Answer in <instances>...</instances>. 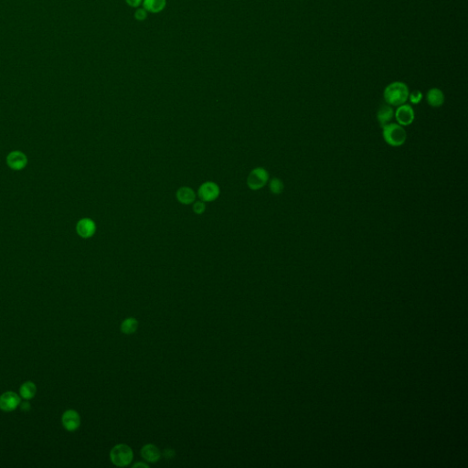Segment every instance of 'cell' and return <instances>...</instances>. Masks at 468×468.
Listing matches in <instances>:
<instances>
[{"instance_id": "cell-1", "label": "cell", "mask_w": 468, "mask_h": 468, "mask_svg": "<svg viewBox=\"0 0 468 468\" xmlns=\"http://www.w3.org/2000/svg\"><path fill=\"white\" fill-rule=\"evenodd\" d=\"M409 88L402 81H394L385 88L383 97L387 104L390 106H400L409 99Z\"/></svg>"}, {"instance_id": "cell-2", "label": "cell", "mask_w": 468, "mask_h": 468, "mask_svg": "<svg viewBox=\"0 0 468 468\" xmlns=\"http://www.w3.org/2000/svg\"><path fill=\"white\" fill-rule=\"evenodd\" d=\"M382 135L384 141L390 147H401L407 139L405 129L395 123H389L382 127Z\"/></svg>"}, {"instance_id": "cell-3", "label": "cell", "mask_w": 468, "mask_h": 468, "mask_svg": "<svg viewBox=\"0 0 468 468\" xmlns=\"http://www.w3.org/2000/svg\"><path fill=\"white\" fill-rule=\"evenodd\" d=\"M134 458L133 450L127 444L120 443L114 446L110 452V459L114 466L125 468L131 464Z\"/></svg>"}, {"instance_id": "cell-4", "label": "cell", "mask_w": 468, "mask_h": 468, "mask_svg": "<svg viewBox=\"0 0 468 468\" xmlns=\"http://www.w3.org/2000/svg\"><path fill=\"white\" fill-rule=\"evenodd\" d=\"M269 173L263 167H256L248 176L247 185L253 190L261 189L267 184Z\"/></svg>"}, {"instance_id": "cell-5", "label": "cell", "mask_w": 468, "mask_h": 468, "mask_svg": "<svg viewBox=\"0 0 468 468\" xmlns=\"http://www.w3.org/2000/svg\"><path fill=\"white\" fill-rule=\"evenodd\" d=\"M394 116L397 124L401 125V127H408L415 121V111L410 104H404L400 106H397L394 112Z\"/></svg>"}, {"instance_id": "cell-6", "label": "cell", "mask_w": 468, "mask_h": 468, "mask_svg": "<svg viewBox=\"0 0 468 468\" xmlns=\"http://www.w3.org/2000/svg\"><path fill=\"white\" fill-rule=\"evenodd\" d=\"M198 194L202 201H213L220 195V187L214 182H206L200 187Z\"/></svg>"}, {"instance_id": "cell-7", "label": "cell", "mask_w": 468, "mask_h": 468, "mask_svg": "<svg viewBox=\"0 0 468 468\" xmlns=\"http://www.w3.org/2000/svg\"><path fill=\"white\" fill-rule=\"evenodd\" d=\"M20 404V396L13 391H7L0 396V410L3 412H12Z\"/></svg>"}, {"instance_id": "cell-8", "label": "cell", "mask_w": 468, "mask_h": 468, "mask_svg": "<svg viewBox=\"0 0 468 468\" xmlns=\"http://www.w3.org/2000/svg\"><path fill=\"white\" fill-rule=\"evenodd\" d=\"M63 427L69 432H74L80 427V417L79 414L74 410H68L61 418Z\"/></svg>"}, {"instance_id": "cell-9", "label": "cell", "mask_w": 468, "mask_h": 468, "mask_svg": "<svg viewBox=\"0 0 468 468\" xmlns=\"http://www.w3.org/2000/svg\"><path fill=\"white\" fill-rule=\"evenodd\" d=\"M76 231H77V234H79L81 238L88 239V238H91L92 236H94L95 231H96V225H95V223L93 220L85 218V219L80 220L77 223Z\"/></svg>"}, {"instance_id": "cell-10", "label": "cell", "mask_w": 468, "mask_h": 468, "mask_svg": "<svg viewBox=\"0 0 468 468\" xmlns=\"http://www.w3.org/2000/svg\"><path fill=\"white\" fill-rule=\"evenodd\" d=\"M7 163L14 170H20L27 166V156L20 151H13L7 156Z\"/></svg>"}, {"instance_id": "cell-11", "label": "cell", "mask_w": 468, "mask_h": 468, "mask_svg": "<svg viewBox=\"0 0 468 468\" xmlns=\"http://www.w3.org/2000/svg\"><path fill=\"white\" fill-rule=\"evenodd\" d=\"M141 456L149 463H156L159 461L161 458V453L159 449L154 444L148 443L143 446L141 449Z\"/></svg>"}, {"instance_id": "cell-12", "label": "cell", "mask_w": 468, "mask_h": 468, "mask_svg": "<svg viewBox=\"0 0 468 468\" xmlns=\"http://www.w3.org/2000/svg\"><path fill=\"white\" fill-rule=\"evenodd\" d=\"M394 117V110L389 104H383L379 108L377 113V120L381 127L388 125Z\"/></svg>"}, {"instance_id": "cell-13", "label": "cell", "mask_w": 468, "mask_h": 468, "mask_svg": "<svg viewBox=\"0 0 468 468\" xmlns=\"http://www.w3.org/2000/svg\"><path fill=\"white\" fill-rule=\"evenodd\" d=\"M426 100L432 107H441L444 104V94L438 88H432L426 94Z\"/></svg>"}, {"instance_id": "cell-14", "label": "cell", "mask_w": 468, "mask_h": 468, "mask_svg": "<svg viewBox=\"0 0 468 468\" xmlns=\"http://www.w3.org/2000/svg\"><path fill=\"white\" fill-rule=\"evenodd\" d=\"M177 198L178 201H180L182 204H191L195 201L196 195H195L194 190L190 187H181L178 192H177Z\"/></svg>"}, {"instance_id": "cell-15", "label": "cell", "mask_w": 468, "mask_h": 468, "mask_svg": "<svg viewBox=\"0 0 468 468\" xmlns=\"http://www.w3.org/2000/svg\"><path fill=\"white\" fill-rule=\"evenodd\" d=\"M37 387L32 381H27L21 385L20 390V396L25 400H30L35 397Z\"/></svg>"}, {"instance_id": "cell-16", "label": "cell", "mask_w": 468, "mask_h": 468, "mask_svg": "<svg viewBox=\"0 0 468 468\" xmlns=\"http://www.w3.org/2000/svg\"><path fill=\"white\" fill-rule=\"evenodd\" d=\"M138 327V322L134 317H128L121 324V331L124 334L131 335L134 333Z\"/></svg>"}, {"instance_id": "cell-17", "label": "cell", "mask_w": 468, "mask_h": 468, "mask_svg": "<svg viewBox=\"0 0 468 468\" xmlns=\"http://www.w3.org/2000/svg\"><path fill=\"white\" fill-rule=\"evenodd\" d=\"M166 5L165 0H145L144 6L147 10L152 12H158L162 10Z\"/></svg>"}, {"instance_id": "cell-18", "label": "cell", "mask_w": 468, "mask_h": 468, "mask_svg": "<svg viewBox=\"0 0 468 468\" xmlns=\"http://www.w3.org/2000/svg\"><path fill=\"white\" fill-rule=\"evenodd\" d=\"M269 188H270V190L273 194L279 195L283 192L285 186H284V183L281 180H279L277 178H274L272 181H270Z\"/></svg>"}, {"instance_id": "cell-19", "label": "cell", "mask_w": 468, "mask_h": 468, "mask_svg": "<svg viewBox=\"0 0 468 468\" xmlns=\"http://www.w3.org/2000/svg\"><path fill=\"white\" fill-rule=\"evenodd\" d=\"M409 100L413 104H418L422 100V94L420 91H414L409 94Z\"/></svg>"}, {"instance_id": "cell-20", "label": "cell", "mask_w": 468, "mask_h": 468, "mask_svg": "<svg viewBox=\"0 0 468 468\" xmlns=\"http://www.w3.org/2000/svg\"><path fill=\"white\" fill-rule=\"evenodd\" d=\"M205 208H206V206H205L203 201H197V202H195L194 205H193V210H194L195 213H197V214L203 213L205 211Z\"/></svg>"}, {"instance_id": "cell-21", "label": "cell", "mask_w": 468, "mask_h": 468, "mask_svg": "<svg viewBox=\"0 0 468 468\" xmlns=\"http://www.w3.org/2000/svg\"><path fill=\"white\" fill-rule=\"evenodd\" d=\"M146 15H147V13H146L145 10L139 9V10H137V12L135 14V17H136L138 20H143V19L146 18Z\"/></svg>"}, {"instance_id": "cell-22", "label": "cell", "mask_w": 468, "mask_h": 468, "mask_svg": "<svg viewBox=\"0 0 468 468\" xmlns=\"http://www.w3.org/2000/svg\"><path fill=\"white\" fill-rule=\"evenodd\" d=\"M164 455H165L167 458H171V457H173L175 455L174 451L171 450V449H167V450L165 451V453H164Z\"/></svg>"}, {"instance_id": "cell-23", "label": "cell", "mask_w": 468, "mask_h": 468, "mask_svg": "<svg viewBox=\"0 0 468 468\" xmlns=\"http://www.w3.org/2000/svg\"><path fill=\"white\" fill-rule=\"evenodd\" d=\"M128 4L132 7H137L141 3V0H127Z\"/></svg>"}, {"instance_id": "cell-24", "label": "cell", "mask_w": 468, "mask_h": 468, "mask_svg": "<svg viewBox=\"0 0 468 468\" xmlns=\"http://www.w3.org/2000/svg\"><path fill=\"white\" fill-rule=\"evenodd\" d=\"M138 467H142V468H148V466L146 465V464H144V463H136V464H134V466H133V468H138Z\"/></svg>"}]
</instances>
